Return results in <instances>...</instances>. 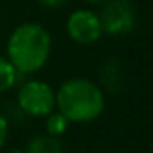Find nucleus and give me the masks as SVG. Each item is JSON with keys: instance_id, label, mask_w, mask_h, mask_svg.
I'll use <instances>...</instances> for the list:
<instances>
[{"instance_id": "8", "label": "nucleus", "mask_w": 153, "mask_h": 153, "mask_svg": "<svg viewBox=\"0 0 153 153\" xmlns=\"http://www.w3.org/2000/svg\"><path fill=\"white\" fill-rule=\"evenodd\" d=\"M68 119L61 114V112H51L47 115V123H45V128H47V135H52V137H59L67 131L68 128Z\"/></svg>"}, {"instance_id": "1", "label": "nucleus", "mask_w": 153, "mask_h": 153, "mask_svg": "<svg viewBox=\"0 0 153 153\" xmlns=\"http://www.w3.org/2000/svg\"><path fill=\"white\" fill-rule=\"evenodd\" d=\"M52 49V38L49 31L40 24L18 25L7 40V59L20 74H31L40 70Z\"/></svg>"}, {"instance_id": "10", "label": "nucleus", "mask_w": 153, "mask_h": 153, "mask_svg": "<svg viewBox=\"0 0 153 153\" xmlns=\"http://www.w3.org/2000/svg\"><path fill=\"white\" fill-rule=\"evenodd\" d=\"M36 2L45 6V7H59V6H63L67 2V0H36Z\"/></svg>"}, {"instance_id": "7", "label": "nucleus", "mask_w": 153, "mask_h": 153, "mask_svg": "<svg viewBox=\"0 0 153 153\" xmlns=\"http://www.w3.org/2000/svg\"><path fill=\"white\" fill-rule=\"evenodd\" d=\"M18 76H20V72L13 67V63L7 58L0 56V94L13 88L18 81Z\"/></svg>"}, {"instance_id": "3", "label": "nucleus", "mask_w": 153, "mask_h": 153, "mask_svg": "<svg viewBox=\"0 0 153 153\" xmlns=\"http://www.w3.org/2000/svg\"><path fill=\"white\" fill-rule=\"evenodd\" d=\"M18 105L31 117H47L56 108V92L45 81L33 79L18 88Z\"/></svg>"}, {"instance_id": "9", "label": "nucleus", "mask_w": 153, "mask_h": 153, "mask_svg": "<svg viewBox=\"0 0 153 153\" xmlns=\"http://www.w3.org/2000/svg\"><path fill=\"white\" fill-rule=\"evenodd\" d=\"M7 135H9V124H7V119L0 114V149L4 148L6 140H7Z\"/></svg>"}, {"instance_id": "6", "label": "nucleus", "mask_w": 153, "mask_h": 153, "mask_svg": "<svg viewBox=\"0 0 153 153\" xmlns=\"http://www.w3.org/2000/svg\"><path fill=\"white\" fill-rule=\"evenodd\" d=\"M25 153H63V146L58 140V137L38 135L27 142Z\"/></svg>"}, {"instance_id": "4", "label": "nucleus", "mask_w": 153, "mask_h": 153, "mask_svg": "<svg viewBox=\"0 0 153 153\" xmlns=\"http://www.w3.org/2000/svg\"><path fill=\"white\" fill-rule=\"evenodd\" d=\"M97 16L103 33L112 36L128 34L135 27V7L130 0H110Z\"/></svg>"}, {"instance_id": "5", "label": "nucleus", "mask_w": 153, "mask_h": 153, "mask_svg": "<svg viewBox=\"0 0 153 153\" xmlns=\"http://www.w3.org/2000/svg\"><path fill=\"white\" fill-rule=\"evenodd\" d=\"M67 33L79 45H92L103 36L99 16L90 9H78L67 18Z\"/></svg>"}, {"instance_id": "2", "label": "nucleus", "mask_w": 153, "mask_h": 153, "mask_svg": "<svg viewBox=\"0 0 153 153\" xmlns=\"http://www.w3.org/2000/svg\"><path fill=\"white\" fill-rule=\"evenodd\" d=\"M56 106L68 123H90L103 114L105 96L90 79L72 78L58 88Z\"/></svg>"}, {"instance_id": "11", "label": "nucleus", "mask_w": 153, "mask_h": 153, "mask_svg": "<svg viewBox=\"0 0 153 153\" xmlns=\"http://www.w3.org/2000/svg\"><path fill=\"white\" fill-rule=\"evenodd\" d=\"M87 2H105V0H87Z\"/></svg>"}]
</instances>
